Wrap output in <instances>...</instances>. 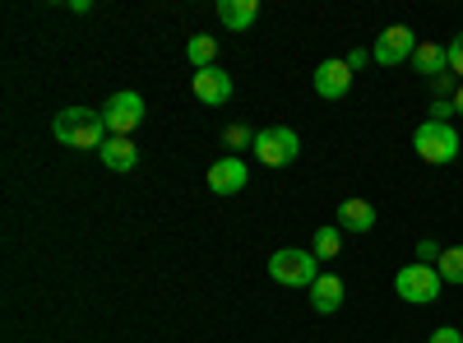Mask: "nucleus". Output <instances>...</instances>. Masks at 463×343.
<instances>
[{
    "instance_id": "22",
    "label": "nucleus",
    "mask_w": 463,
    "mask_h": 343,
    "mask_svg": "<svg viewBox=\"0 0 463 343\" xmlns=\"http://www.w3.org/2000/svg\"><path fill=\"white\" fill-rule=\"evenodd\" d=\"M454 117V98H436L431 102V121H449Z\"/></svg>"
},
{
    "instance_id": "21",
    "label": "nucleus",
    "mask_w": 463,
    "mask_h": 343,
    "mask_svg": "<svg viewBox=\"0 0 463 343\" xmlns=\"http://www.w3.org/2000/svg\"><path fill=\"white\" fill-rule=\"evenodd\" d=\"M440 255H445V251H440L431 237H421V242H417V260H421V264H431V260L440 264Z\"/></svg>"
},
{
    "instance_id": "9",
    "label": "nucleus",
    "mask_w": 463,
    "mask_h": 343,
    "mask_svg": "<svg viewBox=\"0 0 463 343\" xmlns=\"http://www.w3.org/2000/svg\"><path fill=\"white\" fill-rule=\"evenodd\" d=\"M190 89H195V98H200L204 107H222V102L232 98V74L218 70V65L195 70V74H190Z\"/></svg>"
},
{
    "instance_id": "10",
    "label": "nucleus",
    "mask_w": 463,
    "mask_h": 343,
    "mask_svg": "<svg viewBox=\"0 0 463 343\" xmlns=\"http://www.w3.org/2000/svg\"><path fill=\"white\" fill-rule=\"evenodd\" d=\"M347 89H353V70H347V61H320L316 65V93L320 98H347Z\"/></svg>"
},
{
    "instance_id": "1",
    "label": "nucleus",
    "mask_w": 463,
    "mask_h": 343,
    "mask_svg": "<svg viewBox=\"0 0 463 343\" xmlns=\"http://www.w3.org/2000/svg\"><path fill=\"white\" fill-rule=\"evenodd\" d=\"M52 135L65 148H102L107 144V121H102V111H93V107H65L61 117L52 121Z\"/></svg>"
},
{
    "instance_id": "5",
    "label": "nucleus",
    "mask_w": 463,
    "mask_h": 343,
    "mask_svg": "<svg viewBox=\"0 0 463 343\" xmlns=\"http://www.w3.org/2000/svg\"><path fill=\"white\" fill-rule=\"evenodd\" d=\"M250 148H255V158L264 167H288L301 154V139H297L292 126H264V130H255V144Z\"/></svg>"
},
{
    "instance_id": "12",
    "label": "nucleus",
    "mask_w": 463,
    "mask_h": 343,
    "mask_svg": "<svg viewBox=\"0 0 463 343\" xmlns=\"http://www.w3.org/2000/svg\"><path fill=\"white\" fill-rule=\"evenodd\" d=\"M260 19V0H218V24L227 33H246Z\"/></svg>"
},
{
    "instance_id": "16",
    "label": "nucleus",
    "mask_w": 463,
    "mask_h": 343,
    "mask_svg": "<svg viewBox=\"0 0 463 343\" xmlns=\"http://www.w3.org/2000/svg\"><path fill=\"white\" fill-rule=\"evenodd\" d=\"M185 61L195 65V70H209V65H218V37H209V33H195L185 43Z\"/></svg>"
},
{
    "instance_id": "17",
    "label": "nucleus",
    "mask_w": 463,
    "mask_h": 343,
    "mask_svg": "<svg viewBox=\"0 0 463 343\" xmlns=\"http://www.w3.org/2000/svg\"><path fill=\"white\" fill-rule=\"evenodd\" d=\"M338 246H343V227H338V223H325L320 233H316V242H311L316 260H334V255H338Z\"/></svg>"
},
{
    "instance_id": "14",
    "label": "nucleus",
    "mask_w": 463,
    "mask_h": 343,
    "mask_svg": "<svg viewBox=\"0 0 463 343\" xmlns=\"http://www.w3.org/2000/svg\"><path fill=\"white\" fill-rule=\"evenodd\" d=\"M343 297H347V288H343L338 274H320V279L311 283V307H316L320 316H334V311L343 307Z\"/></svg>"
},
{
    "instance_id": "4",
    "label": "nucleus",
    "mask_w": 463,
    "mask_h": 343,
    "mask_svg": "<svg viewBox=\"0 0 463 343\" xmlns=\"http://www.w3.org/2000/svg\"><path fill=\"white\" fill-rule=\"evenodd\" d=\"M440 288H445L440 270H436V264H421V260L403 264V270L394 274V292L408 301V307H427V301L440 297Z\"/></svg>"
},
{
    "instance_id": "19",
    "label": "nucleus",
    "mask_w": 463,
    "mask_h": 343,
    "mask_svg": "<svg viewBox=\"0 0 463 343\" xmlns=\"http://www.w3.org/2000/svg\"><path fill=\"white\" fill-rule=\"evenodd\" d=\"M222 144H227V148H246V144H255V135H250V126L237 121V126H227V130H222Z\"/></svg>"
},
{
    "instance_id": "24",
    "label": "nucleus",
    "mask_w": 463,
    "mask_h": 343,
    "mask_svg": "<svg viewBox=\"0 0 463 343\" xmlns=\"http://www.w3.org/2000/svg\"><path fill=\"white\" fill-rule=\"evenodd\" d=\"M427 343H463V334H458L454 325H440V329H436V334H431Z\"/></svg>"
},
{
    "instance_id": "15",
    "label": "nucleus",
    "mask_w": 463,
    "mask_h": 343,
    "mask_svg": "<svg viewBox=\"0 0 463 343\" xmlns=\"http://www.w3.org/2000/svg\"><path fill=\"white\" fill-rule=\"evenodd\" d=\"M412 70L427 74V80H440V74H449V47H440V43H417Z\"/></svg>"
},
{
    "instance_id": "18",
    "label": "nucleus",
    "mask_w": 463,
    "mask_h": 343,
    "mask_svg": "<svg viewBox=\"0 0 463 343\" xmlns=\"http://www.w3.org/2000/svg\"><path fill=\"white\" fill-rule=\"evenodd\" d=\"M440 279L445 283H463V246H445V255H440Z\"/></svg>"
},
{
    "instance_id": "3",
    "label": "nucleus",
    "mask_w": 463,
    "mask_h": 343,
    "mask_svg": "<svg viewBox=\"0 0 463 343\" xmlns=\"http://www.w3.org/2000/svg\"><path fill=\"white\" fill-rule=\"evenodd\" d=\"M269 279L283 283V288H306L311 292V283L320 279V260H316V251H297V246L274 251L269 255Z\"/></svg>"
},
{
    "instance_id": "23",
    "label": "nucleus",
    "mask_w": 463,
    "mask_h": 343,
    "mask_svg": "<svg viewBox=\"0 0 463 343\" xmlns=\"http://www.w3.org/2000/svg\"><path fill=\"white\" fill-rule=\"evenodd\" d=\"M343 61H347V70H353V74H357V70H366V61H371V52H366V47H353V52H347Z\"/></svg>"
},
{
    "instance_id": "7",
    "label": "nucleus",
    "mask_w": 463,
    "mask_h": 343,
    "mask_svg": "<svg viewBox=\"0 0 463 343\" xmlns=\"http://www.w3.org/2000/svg\"><path fill=\"white\" fill-rule=\"evenodd\" d=\"M417 56V33L412 28H403V24H394V28H384L380 37H375V47H371V61H380V65H403V61H412Z\"/></svg>"
},
{
    "instance_id": "8",
    "label": "nucleus",
    "mask_w": 463,
    "mask_h": 343,
    "mask_svg": "<svg viewBox=\"0 0 463 343\" xmlns=\"http://www.w3.org/2000/svg\"><path fill=\"white\" fill-rule=\"evenodd\" d=\"M246 181H250V172H246V163L237 154L213 158V167H209V190H213V195H237Z\"/></svg>"
},
{
    "instance_id": "26",
    "label": "nucleus",
    "mask_w": 463,
    "mask_h": 343,
    "mask_svg": "<svg viewBox=\"0 0 463 343\" xmlns=\"http://www.w3.org/2000/svg\"><path fill=\"white\" fill-rule=\"evenodd\" d=\"M454 111H458V117H463V84H458V93H454Z\"/></svg>"
},
{
    "instance_id": "13",
    "label": "nucleus",
    "mask_w": 463,
    "mask_h": 343,
    "mask_svg": "<svg viewBox=\"0 0 463 343\" xmlns=\"http://www.w3.org/2000/svg\"><path fill=\"white\" fill-rule=\"evenodd\" d=\"M334 223L343 227V233H362V237H366L371 227H375V205H371V200H343Z\"/></svg>"
},
{
    "instance_id": "25",
    "label": "nucleus",
    "mask_w": 463,
    "mask_h": 343,
    "mask_svg": "<svg viewBox=\"0 0 463 343\" xmlns=\"http://www.w3.org/2000/svg\"><path fill=\"white\" fill-rule=\"evenodd\" d=\"M431 89H436V93H458V84H454V74H440V80H431Z\"/></svg>"
},
{
    "instance_id": "20",
    "label": "nucleus",
    "mask_w": 463,
    "mask_h": 343,
    "mask_svg": "<svg viewBox=\"0 0 463 343\" xmlns=\"http://www.w3.org/2000/svg\"><path fill=\"white\" fill-rule=\"evenodd\" d=\"M449 74H458V84H463V33L449 37Z\"/></svg>"
},
{
    "instance_id": "11",
    "label": "nucleus",
    "mask_w": 463,
    "mask_h": 343,
    "mask_svg": "<svg viewBox=\"0 0 463 343\" xmlns=\"http://www.w3.org/2000/svg\"><path fill=\"white\" fill-rule=\"evenodd\" d=\"M98 154H102V167H111V172H130L139 163V148H135L130 135H107V144Z\"/></svg>"
},
{
    "instance_id": "2",
    "label": "nucleus",
    "mask_w": 463,
    "mask_h": 343,
    "mask_svg": "<svg viewBox=\"0 0 463 343\" xmlns=\"http://www.w3.org/2000/svg\"><path fill=\"white\" fill-rule=\"evenodd\" d=\"M412 148H417V158L421 163H436V167H449L458 154H463V139L449 121H421L412 130Z\"/></svg>"
},
{
    "instance_id": "6",
    "label": "nucleus",
    "mask_w": 463,
    "mask_h": 343,
    "mask_svg": "<svg viewBox=\"0 0 463 343\" xmlns=\"http://www.w3.org/2000/svg\"><path fill=\"white\" fill-rule=\"evenodd\" d=\"M102 121H107V135H130V130H139V121H144V98H139L135 89L111 93V98L102 102Z\"/></svg>"
}]
</instances>
